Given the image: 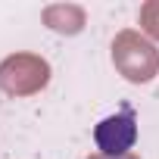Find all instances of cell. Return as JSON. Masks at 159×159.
Here are the masks:
<instances>
[{
	"mask_svg": "<svg viewBox=\"0 0 159 159\" xmlns=\"http://www.w3.org/2000/svg\"><path fill=\"white\" fill-rule=\"evenodd\" d=\"M88 159H106V156H100V153H97V156H88ZM122 159H140V156H134V153H128V156H122Z\"/></svg>",
	"mask_w": 159,
	"mask_h": 159,
	"instance_id": "cell-6",
	"label": "cell"
},
{
	"mask_svg": "<svg viewBox=\"0 0 159 159\" xmlns=\"http://www.w3.org/2000/svg\"><path fill=\"white\" fill-rule=\"evenodd\" d=\"M47 81H50V66L34 53H13L0 62V91L10 97H31L44 91Z\"/></svg>",
	"mask_w": 159,
	"mask_h": 159,
	"instance_id": "cell-2",
	"label": "cell"
},
{
	"mask_svg": "<svg viewBox=\"0 0 159 159\" xmlns=\"http://www.w3.org/2000/svg\"><path fill=\"white\" fill-rule=\"evenodd\" d=\"M140 28L159 41V0H147L140 7Z\"/></svg>",
	"mask_w": 159,
	"mask_h": 159,
	"instance_id": "cell-5",
	"label": "cell"
},
{
	"mask_svg": "<svg viewBox=\"0 0 159 159\" xmlns=\"http://www.w3.org/2000/svg\"><path fill=\"white\" fill-rule=\"evenodd\" d=\"M112 62L134 84H143L153 75H159V50L137 31H119L116 34V41H112Z\"/></svg>",
	"mask_w": 159,
	"mask_h": 159,
	"instance_id": "cell-1",
	"label": "cell"
},
{
	"mask_svg": "<svg viewBox=\"0 0 159 159\" xmlns=\"http://www.w3.org/2000/svg\"><path fill=\"white\" fill-rule=\"evenodd\" d=\"M94 140H97L100 156H106V159L128 156V150L137 140V116H134V109L131 106H122V112L103 119L94 128Z\"/></svg>",
	"mask_w": 159,
	"mask_h": 159,
	"instance_id": "cell-3",
	"label": "cell"
},
{
	"mask_svg": "<svg viewBox=\"0 0 159 159\" xmlns=\"http://www.w3.org/2000/svg\"><path fill=\"white\" fill-rule=\"evenodd\" d=\"M44 22L59 34H78L84 28V10L75 3H53L44 10Z\"/></svg>",
	"mask_w": 159,
	"mask_h": 159,
	"instance_id": "cell-4",
	"label": "cell"
}]
</instances>
